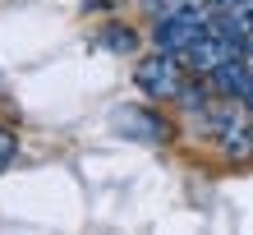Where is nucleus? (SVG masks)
Returning a JSON list of instances; mask_svg holds the SVG:
<instances>
[{
	"label": "nucleus",
	"instance_id": "obj_7",
	"mask_svg": "<svg viewBox=\"0 0 253 235\" xmlns=\"http://www.w3.org/2000/svg\"><path fill=\"white\" fill-rule=\"evenodd\" d=\"M101 47H106V51H133V47H138V37H133L129 28L111 23V28H101Z\"/></svg>",
	"mask_w": 253,
	"mask_h": 235
},
{
	"label": "nucleus",
	"instance_id": "obj_6",
	"mask_svg": "<svg viewBox=\"0 0 253 235\" xmlns=\"http://www.w3.org/2000/svg\"><path fill=\"white\" fill-rule=\"evenodd\" d=\"M212 0H143V9L152 19H166V14H184V9H207Z\"/></svg>",
	"mask_w": 253,
	"mask_h": 235
},
{
	"label": "nucleus",
	"instance_id": "obj_8",
	"mask_svg": "<svg viewBox=\"0 0 253 235\" xmlns=\"http://www.w3.org/2000/svg\"><path fill=\"white\" fill-rule=\"evenodd\" d=\"M14 152H19V139H14L9 129H0V171H5L9 161H14Z\"/></svg>",
	"mask_w": 253,
	"mask_h": 235
},
{
	"label": "nucleus",
	"instance_id": "obj_2",
	"mask_svg": "<svg viewBox=\"0 0 253 235\" xmlns=\"http://www.w3.org/2000/svg\"><path fill=\"white\" fill-rule=\"evenodd\" d=\"M212 19H207V9H184V14H166V19H157L152 28V47L157 51H170V55H184L193 42H198Z\"/></svg>",
	"mask_w": 253,
	"mask_h": 235
},
{
	"label": "nucleus",
	"instance_id": "obj_5",
	"mask_svg": "<svg viewBox=\"0 0 253 235\" xmlns=\"http://www.w3.org/2000/svg\"><path fill=\"white\" fill-rule=\"evenodd\" d=\"M216 28H226L230 37H253V0H226L221 5V19H216Z\"/></svg>",
	"mask_w": 253,
	"mask_h": 235
},
{
	"label": "nucleus",
	"instance_id": "obj_1",
	"mask_svg": "<svg viewBox=\"0 0 253 235\" xmlns=\"http://www.w3.org/2000/svg\"><path fill=\"white\" fill-rule=\"evenodd\" d=\"M133 83H138L143 97L170 101V97H180V88H184V69H180V60H175L170 51H152V55H143V60L133 65Z\"/></svg>",
	"mask_w": 253,
	"mask_h": 235
},
{
	"label": "nucleus",
	"instance_id": "obj_9",
	"mask_svg": "<svg viewBox=\"0 0 253 235\" xmlns=\"http://www.w3.org/2000/svg\"><path fill=\"white\" fill-rule=\"evenodd\" d=\"M244 60H249V69H253V42H249V47H244Z\"/></svg>",
	"mask_w": 253,
	"mask_h": 235
},
{
	"label": "nucleus",
	"instance_id": "obj_3",
	"mask_svg": "<svg viewBox=\"0 0 253 235\" xmlns=\"http://www.w3.org/2000/svg\"><path fill=\"white\" fill-rule=\"evenodd\" d=\"M240 51H244V42L240 37H230L226 28H207V33L193 42V47L184 51V65L193 69V74H212V69H221L226 60H240Z\"/></svg>",
	"mask_w": 253,
	"mask_h": 235
},
{
	"label": "nucleus",
	"instance_id": "obj_4",
	"mask_svg": "<svg viewBox=\"0 0 253 235\" xmlns=\"http://www.w3.org/2000/svg\"><path fill=\"white\" fill-rule=\"evenodd\" d=\"M111 125L120 139H133V143H166V120L143 106H120L111 115Z\"/></svg>",
	"mask_w": 253,
	"mask_h": 235
}]
</instances>
